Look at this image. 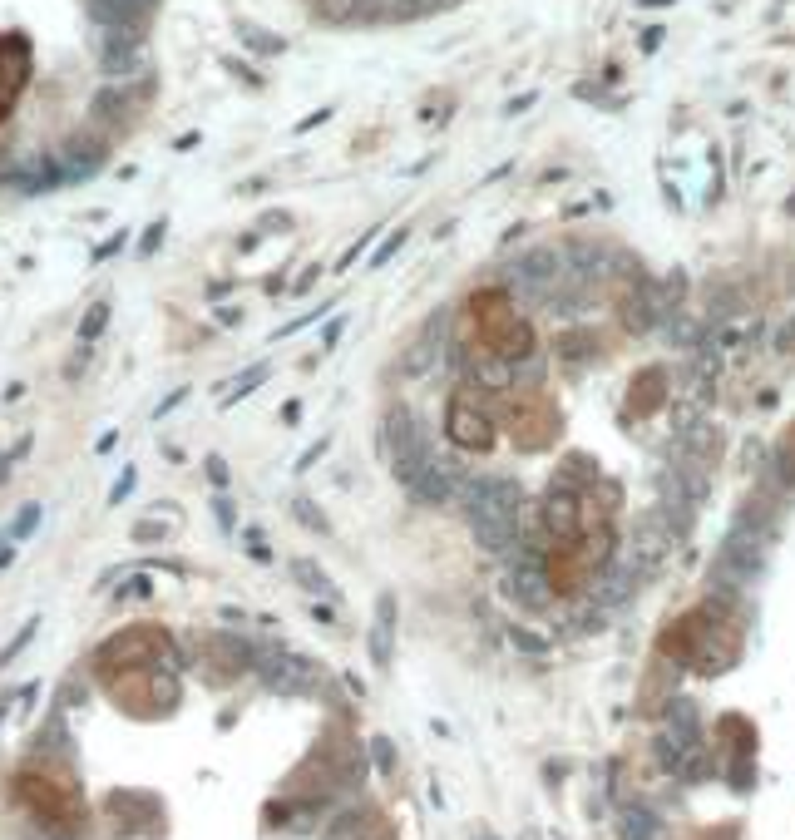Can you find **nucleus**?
Wrapping results in <instances>:
<instances>
[{
	"label": "nucleus",
	"mask_w": 795,
	"mask_h": 840,
	"mask_svg": "<svg viewBox=\"0 0 795 840\" xmlns=\"http://www.w3.org/2000/svg\"><path fill=\"white\" fill-rule=\"evenodd\" d=\"M262 376H267V367H257V371H248V376H242V381H238V386H232L228 406H232V400H242V396H248V391H257V386H262Z\"/></svg>",
	"instance_id": "1"
},
{
	"label": "nucleus",
	"mask_w": 795,
	"mask_h": 840,
	"mask_svg": "<svg viewBox=\"0 0 795 840\" xmlns=\"http://www.w3.org/2000/svg\"><path fill=\"white\" fill-rule=\"evenodd\" d=\"M35 519H40V509H26V515L16 519V534H10V539H26V534L35 529Z\"/></svg>",
	"instance_id": "2"
},
{
	"label": "nucleus",
	"mask_w": 795,
	"mask_h": 840,
	"mask_svg": "<svg viewBox=\"0 0 795 840\" xmlns=\"http://www.w3.org/2000/svg\"><path fill=\"white\" fill-rule=\"evenodd\" d=\"M100 326H104V307H94V316H90V322L80 326V336H84V342H90V336L100 332Z\"/></svg>",
	"instance_id": "3"
},
{
	"label": "nucleus",
	"mask_w": 795,
	"mask_h": 840,
	"mask_svg": "<svg viewBox=\"0 0 795 840\" xmlns=\"http://www.w3.org/2000/svg\"><path fill=\"white\" fill-rule=\"evenodd\" d=\"M129 484H133V470H124V480L114 484V499H124V494H129Z\"/></svg>",
	"instance_id": "4"
}]
</instances>
